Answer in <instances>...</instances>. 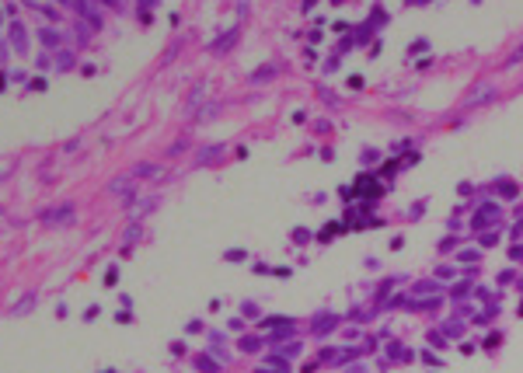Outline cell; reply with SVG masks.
<instances>
[{"instance_id":"cell-1","label":"cell","mask_w":523,"mask_h":373,"mask_svg":"<svg viewBox=\"0 0 523 373\" xmlns=\"http://www.w3.org/2000/svg\"><path fill=\"white\" fill-rule=\"evenodd\" d=\"M74 220V209L66 206V209H53V213H45V223H70Z\"/></svg>"},{"instance_id":"cell-2","label":"cell","mask_w":523,"mask_h":373,"mask_svg":"<svg viewBox=\"0 0 523 373\" xmlns=\"http://www.w3.org/2000/svg\"><path fill=\"white\" fill-rule=\"evenodd\" d=\"M11 32H14V42H18V49H21V45H25V35H21V28H18V25H14Z\"/></svg>"}]
</instances>
